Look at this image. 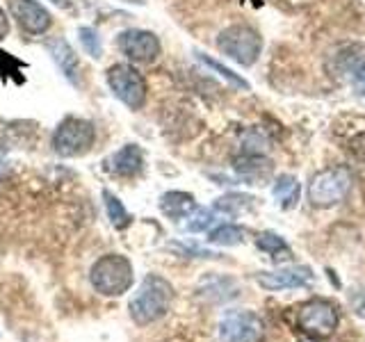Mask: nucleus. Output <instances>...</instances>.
Returning a JSON list of instances; mask_svg holds the SVG:
<instances>
[{"instance_id": "nucleus-1", "label": "nucleus", "mask_w": 365, "mask_h": 342, "mask_svg": "<svg viewBox=\"0 0 365 342\" xmlns=\"http://www.w3.org/2000/svg\"><path fill=\"white\" fill-rule=\"evenodd\" d=\"M171 299H174V290H171V285L163 276L148 274V276L142 281L140 290H137L135 296L130 299V306H128L130 317L142 326L151 324L163 315H167Z\"/></svg>"}, {"instance_id": "nucleus-2", "label": "nucleus", "mask_w": 365, "mask_h": 342, "mask_svg": "<svg viewBox=\"0 0 365 342\" xmlns=\"http://www.w3.org/2000/svg\"><path fill=\"white\" fill-rule=\"evenodd\" d=\"M89 279H91V285H94L96 292L106 294V296H119L130 290L135 271H133L130 260L125 256L110 254V256H103L101 260L94 262Z\"/></svg>"}, {"instance_id": "nucleus-3", "label": "nucleus", "mask_w": 365, "mask_h": 342, "mask_svg": "<svg viewBox=\"0 0 365 342\" xmlns=\"http://www.w3.org/2000/svg\"><path fill=\"white\" fill-rule=\"evenodd\" d=\"M94 140H96L94 123L68 117L57 125V130L53 135V151L62 157L85 155L94 146Z\"/></svg>"}, {"instance_id": "nucleus-4", "label": "nucleus", "mask_w": 365, "mask_h": 342, "mask_svg": "<svg viewBox=\"0 0 365 342\" xmlns=\"http://www.w3.org/2000/svg\"><path fill=\"white\" fill-rule=\"evenodd\" d=\"M351 187V176L345 167H331L319 171L308 185V201L315 208H331L347 197Z\"/></svg>"}, {"instance_id": "nucleus-5", "label": "nucleus", "mask_w": 365, "mask_h": 342, "mask_svg": "<svg viewBox=\"0 0 365 342\" xmlns=\"http://www.w3.org/2000/svg\"><path fill=\"white\" fill-rule=\"evenodd\" d=\"M217 48L231 57V60H235L237 64L251 66L260 55L262 39L254 28L231 26L224 32H220V37H217Z\"/></svg>"}, {"instance_id": "nucleus-6", "label": "nucleus", "mask_w": 365, "mask_h": 342, "mask_svg": "<svg viewBox=\"0 0 365 342\" xmlns=\"http://www.w3.org/2000/svg\"><path fill=\"white\" fill-rule=\"evenodd\" d=\"M108 85L112 94L130 110H140L146 100V80L130 64H114L108 68Z\"/></svg>"}, {"instance_id": "nucleus-7", "label": "nucleus", "mask_w": 365, "mask_h": 342, "mask_svg": "<svg viewBox=\"0 0 365 342\" xmlns=\"http://www.w3.org/2000/svg\"><path fill=\"white\" fill-rule=\"evenodd\" d=\"M299 328L308 338L324 340L338 328V311L327 299H311L299 308Z\"/></svg>"}, {"instance_id": "nucleus-8", "label": "nucleus", "mask_w": 365, "mask_h": 342, "mask_svg": "<svg viewBox=\"0 0 365 342\" xmlns=\"http://www.w3.org/2000/svg\"><path fill=\"white\" fill-rule=\"evenodd\" d=\"M220 333L224 342H260L262 322L249 311H228L222 317Z\"/></svg>"}, {"instance_id": "nucleus-9", "label": "nucleus", "mask_w": 365, "mask_h": 342, "mask_svg": "<svg viewBox=\"0 0 365 342\" xmlns=\"http://www.w3.org/2000/svg\"><path fill=\"white\" fill-rule=\"evenodd\" d=\"M121 53L133 62H153L160 55V41L148 30H125L119 37Z\"/></svg>"}, {"instance_id": "nucleus-10", "label": "nucleus", "mask_w": 365, "mask_h": 342, "mask_svg": "<svg viewBox=\"0 0 365 342\" xmlns=\"http://www.w3.org/2000/svg\"><path fill=\"white\" fill-rule=\"evenodd\" d=\"M9 14L30 34H43L53 26L51 11L37 0H9Z\"/></svg>"}, {"instance_id": "nucleus-11", "label": "nucleus", "mask_w": 365, "mask_h": 342, "mask_svg": "<svg viewBox=\"0 0 365 342\" xmlns=\"http://www.w3.org/2000/svg\"><path fill=\"white\" fill-rule=\"evenodd\" d=\"M313 281V274L308 267H288L281 271H262L258 274V283L267 290H294L304 288Z\"/></svg>"}, {"instance_id": "nucleus-12", "label": "nucleus", "mask_w": 365, "mask_h": 342, "mask_svg": "<svg viewBox=\"0 0 365 342\" xmlns=\"http://www.w3.org/2000/svg\"><path fill=\"white\" fill-rule=\"evenodd\" d=\"M142 167H144V155L140 151V146H135V144L123 146L121 151H117L110 160V171L121 178L137 176L142 171Z\"/></svg>"}, {"instance_id": "nucleus-13", "label": "nucleus", "mask_w": 365, "mask_h": 342, "mask_svg": "<svg viewBox=\"0 0 365 342\" xmlns=\"http://www.w3.org/2000/svg\"><path fill=\"white\" fill-rule=\"evenodd\" d=\"M160 210H163L169 219H182V217H190L197 210V203L185 192H167L163 199H160Z\"/></svg>"}, {"instance_id": "nucleus-14", "label": "nucleus", "mask_w": 365, "mask_h": 342, "mask_svg": "<svg viewBox=\"0 0 365 342\" xmlns=\"http://www.w3.org/2000/svg\"><path fill=\"white\" fill-rule=\"evenodd\" d=\"M51 53H53V57H55V62L60 64V68H62V73L71 80V83H78V71H80V64H78V57H76V53L71 51V46H68L64 39H57V41H53L51 43Z\"/></svg>"}, {"instance_id": "nucleus-15", "label": "nucleus", "mask_w": 365, "mask_h": 342, "mask_svg": "<svg viewBox=\"0 0 365 342\" xmlns=\"http://www.w3.org/2000/svg\"><path fill=\"white\" fill-rule=\"evenodd\" d=\"M299 182L292 176H281L277 182H274V197H277L281 208H292V205L299 201Z\"/></svg>"}, {"instance_id": "nucleus-16", "label": "nucleus", "mask_w": 365, "mask_h": 342, "mask_svg": "<svg viewBox=\"0 0 365 342\" xmlns=\"http://www.w3.org/2000/svg\"><path fill=\"white\" fill-rule=\"evenodd\" d=\"M208 239L212 244H220V247H235L245 239V231L240 226L224 224V226H217Z\"/></svg>"}, {"instance_id": "nucleus-17", "label": "nucleus", "mask_w": 365, "mask_h": 342, "mask_svg": "<svg viewBox=\"0 0 365 342\" xmlns=\"http://www.w3.org/2000/svg\"><path fill=\"white\" fill-rule=\"evenodd\" d=\"M256 242H258V247H260L262 251H267V254H269L274 260H279V258H283V256H288V254H290V249H288V244H285V239L279 237L277 233H260Z\"/></svg>"}, {"instance_id": "nucleus-18", "label": "nucleus", "mask_w": 365, "mask_h": 342, "mask_svg": "<svg viewBox=\"0 0 365 342\" xmlns=\"http://www.w3.org/2000/svg\"><path fill=\"white\" fill-rule=\"evenodd\" d=\"M237 171L249 180H262L272 171V167H269V162H265V160L249 157V160H240Z\"/></svg>"}, {"instance_id": "nucleus-19", "label": "nucleus", "mask_w": 365, "mask_h": 342, "mask_svg": "<svg viewBox=\"0 0 365 342\" xmlns=\"http://www.w3.org/2000/svg\"><path fill=\"white\" fill-rule=\"evenodd\" d=\"M103 197H106V208H108V214H110L112 224L117 226V228H125V226H128V224H130V214L125 212V208L121 205V201H119L117 197H112L110 192H106Z\"/></svg>"}, {"instance_id": "nucleus-20", "label": "nucleus", "mask_w": 365, "mask_h": 342, "mask_svg": "<svg viewBox=\"0 0 365 342\" xmlns=\"http://www.w3.org/2000/svg\"><path fill=\"white\" fill-rule=\"evenodd\" d=\"M251 197H245V194H231V197H224V199H220L215 203V208L217 210H222V212H226V214H237V212H242V210H247L249 205H251Z\"/></svg>"}, {"instance_id": "nucleus-21", "label": "nucleus", "mask_w": 365, "mask_h": 342, "mask_svg": "<svg viewBox=\"0 0 365 342\" xmlns=\"http://www.w3.org/2000/svg\"><path fill=\"white\" fill-rule=\"evenodd\" d=\"M80 43H83V48L91 55V57H101L103 53V43L98 39V34L96 30H91V28H80Z\"/></svg>"}, {"instance_id": "nucleus-22", "label": "nucleus", "mask_w": 365, "mask_h": 342, "mask_svg": "<svg viewBox=\"0 0 365 342\" xmlns=\"http://www.w3.org/2000/svg\"><path fill=\"white\" fill-rule=\"evenodd\" d=\"M199 60H201L203 64H208L210 68H215V71L220 73L222 78H226L231 85H235V87H240V89H247V87H249V85H247V80H242L240 76H235L233 71H228V68L222 66L220 62H215V60H210V57H205V55H201V53H199Z\"/></svg>"}, {"instance_id": "nucleus-23", "label": "nucleus", "mask_w": 365, "mask_h": 342, "mask_svg": "<svg viewBox=\"0 0 365 342\" xmlns=\"http://www.w3.org/2000/svg\"><path fill=\"white\" fill-rule=\"evenodd\" d=\"M190 219L192 222H187V231L199 233L212 224V212L210 210H194V214H190Z\"/></svg>"}, {"instance_id": "nucleus-24", "label": "nucleus", "mask_w": 365, "mask_h": 342, "mask_svg": "<svg viewBox=\"0 0 365 342\" xmlns=\"http://www.w3.org/2000/svg\"><path fill=\"white\" fill-rule=\"evenodd\" d=\"M349 148H351V153L354 157H359L361 162H365V133H359L354 140L349 142Z\"/></svg>"}, {"instance_id": "nucleus-25", "label": "nucleus", "mask_w": 365, "mask_h": 342, "mask_svg": "<svg viewBox=\"0 0 365 342\" xmlns=\"http://www.w3.org/2000/svg\"><path fill=\"white\" fill-rule=\"evenodd\" d=\"M351 308H354V313H356V315L365 317V290L351 294Z\"/></svg>"}, {"instance_id": "nucleus-26", "label": "nucleus", "mask_w": 365, "mask_h": 342, "mask_svg": "<svg viewBox=\"0 0 365 342\" xmlns=\"http://www.w3.org/2000/svg\"><path fill=\"white\" fill-rule=\"evenodd\" d=\"M7 30H9V23H7V16H5V11L0 9V39L5 37L7 34Z\"/></svg>"}]
</instances>
